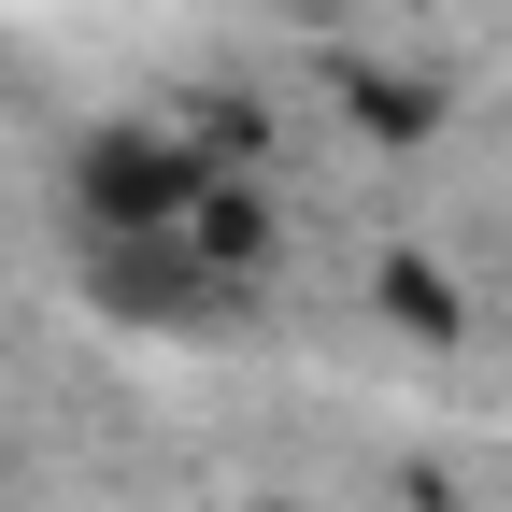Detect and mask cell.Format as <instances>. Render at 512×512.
I'll return each instance as SVG.
<instances>
[{
    "label": "cell",
    "instance_id": "6da1fadb",
    "mask_svg": "<svg viewBox=\"0 0 512 512\" xmlns=\"http://www.w3.org/2000/svg\"><path fill=\"white\" fill-rule=\"evenodd\" d=\"M228 143H171V128H86L72 143V214L86 242H185V214L214 200Z\"/></svg>",
    "mask_w": 512,
    "mask_h": 512
},
{
    "label": "cell",
    "instance_id": "7a4b0ae2",
    "mask_svg": "<svg viewBox=\"0 0 512 512\" xmlns=\"http://www.w3.org/2000/svg\"><path fill=\"white\" fill-rule=\"evenodd\" d=\"M86 285H100V313H128V328H200V313H228V271H200L185 242H100Z\"/></svg>",
    "mask_w": 512,
    "mask_h": 512
},
{
    "label": "cell",
    "instance_id": "3957f363",
    "mask_svg": "<svg viewBox=\"0 0 512 512\" xmlns=\"http://www.w3.org/2000/svg\"><path fill=\"white\" fill-rule=\"evenodd\" d=\"M185 256H200V271H228V285H256V271H271V256H285V214L256 200L242 171H214V200L185 214Z\"/></svg>",
    "mask_w": 512,
    "mask_h": 512
},
{
    "label": "cell",
    "instance_id": "277c9868",
    "mask_svg": "<svg viewBox=\"0 0 512 512\" xmlns=\"http://www.w3.org/2000/svg\"><path fill=\"white\" fill-rule=\"evenodd\" d=\"M342 100H356V128H384V143H427L441 128V86H413V72H342Z\"/></svg>",
    "mask_w": 512,
    "mask_h": 512
},
{
    "label": "cell",
    "instance_id": "5b68a950",
    "mask_svg": "<svg viewBox=\"0 0 512 512\" xmlns=\"http://www.w3.org/2000/svg\"><path fill=\"white\" fill-rule=\"evenodd\" d=\"M384 313H399V328H456V285H441L427 256H384Z\"/></svg>",
    "mask_w": 512,
    "mask_h": 512
}]
</instances>
